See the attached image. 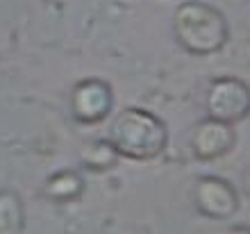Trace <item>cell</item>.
I'll use <instances>...</instances> for the list:
<instances>
[{
	"label": "cell",
	"instance_id": "cell-9",
	"mask_svg": "<svg viewBox=\"0 0 250 234\" xmlns=\"http://www.w3.org/2000/svg\"><path fill=\"white\" fill-rule=\"evenodd\" d=\"M23 223V209L16 195L0 193V234H19Z\"/></svg>",
	"mask_w": 250,
	"mask_h": 234
},
{
	"label": "cell",
	"instance_id": "cell-1",
	"mask_svg": "<svg viewBox=\"0 0 250 234\" xmlns=\"http://www.w3.org/2000/svg\"><path fill=\"white\" fill-rule=\"evenodd\" d=\"M107 139L121 157L152 159L166 146V128L155 114L130 107L114 118Z\"/></svg>",
	"mask_w": 250,
	"mask_h": 234
},
{
	"label": "cell",
	"instance_id": "cell-10",
	"mask_svg": "<svg viewBox=\"0 0 250 234\" xmlns=\"http://www.w3.org/2000/svg\"><path fill=\"white\" fill-rule=\"evenodd\" d=\"M248 187H250V175H248Z\"/></svg>",
	"mask_w": 250,
	"mask_h": 234
},
{
	"label": "cell",
	"instance_id": "cell-2",
	"mask_svg": "<svg viewBox=\"0 0 250 234\" xmlns=\"http://www.w3.org/2000/svg\"><path fill=\"white\" fill-rule=\"evenodd\" d=\"M175 37L193 55L216 52L228 39L223 14L205 2H185L175 9Z\"/></svg>",
	"mask_w": 250,
	"mask_h": 234
},
{
	"label": "cell",
	"instance_id": "cell-7",
	"mask_svg": "<svg viewBox=\"0 0 250 234\" xmlns=\"http://www.w3.org/2000/svg\"><path fill=\"white\" fill-rule=\"evenodd\" d=\"M82 177L73 170H60L55 173L50 180L46 182V195L53 198V200H60V202H66V200H73L82 193Z\"/></svg>",
	"mask_w": 250,
	"mask_h": 234
},
{
	"label": "cell",
	"instance_id": "cell-4",
	"mask_svg": "<svg viewBox=\"0 0 250 234\" xmlns=\"http://www.w3.org/2000/svg\"><path fill=\"white\" fill-rule=\"evenodd\" d=\"M112 107V91L103 80H82L71 96L73 116L82 123H98Z\"/></svg>",
	"mask_w": 250,
	"mask_h": 234
},
{
	"label": "cell",
	"instance_id": "cell-5",
	"mask_svg": "<svg viewBox=\"0 0 250 234\" xmlns=\"http://www.w3.org/2000/svg\"><path fill=\"white\" fill-rule=\"evenodd\" d=\"M196 205L209 218H230L237 212V191L221 177H203L196 187Z\"/></svg>",
	"mask_w": 250,
	"mask_h": 234
},
{
	"label": "cell",
	"instance_id": "cell-8",
	"mask_svg": "<svg viewBox=\"0 0 250 234\" xmlns=\"http://www.w3.org/2000/svg\"><path fill=\"white\" fill-rule=\"evenodd\" d=\"M119 157L121 155L116 152V148H114L112 143H109V139H103V141H93L86 146V150L82 152V162H84V166H89V169L107 170V169H112V166H116Z\"/></svg>",
	"mask_w": 250,
	"mask_h": 234
},
{
	"label": "cell",
	"instance_id": "cell-6",
	"mask_svg": "<svg viewBox=\"0 0 250 234\" xmlns=\"http://www.w3.org/2000/svg\"><path fill=\"white\" fill-rule=\"evenodd\" d=\"M234 130L230 123L216 121V118H207L196 128L191 146L200 159H216L225 155L228 150L234 146Z\"/></svg>",
	"mask_w": 250,
	"mask_h": 234
},
{
	"label": "cell",
	"instance_id": "cell-3",
	"mask_svg": "<svg viewBox=\"0 0 250 234\" xmlns=\"http://www.w3.org/2000/svg\"><path fill=\"white\" fill-rule=\"evenodd\" d=\"M207 114L223 123H237L250 114V89L237 78H218L207 93Z\"/></svg>",
	"mask_w": 250,
	"mask_h": 234
}]
</instances>
